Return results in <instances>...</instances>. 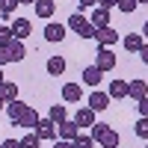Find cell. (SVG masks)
<instances>
[{
  "label": "cell",
  "instance_id": "4316f807",
  "mask_svg": "<svg viewBox=\"0 0 148 148\" xmlns=\"http://www.w3.org/2000/svg\"><path fill=\"white\" fill-rule=\"evenodd\" d=\"M12 39H15V33H12V24L6 27V24H0V45H9Z\"/></svg>",
  "mask_w": 148,
  "mask_h": 148
},
{
  "label": "cell",
  "instance_id": "74e56055",
  "mask_svg": "<svg viewBox=\"0 0 148 148\" xmlns=\"http://www.w3.org/2000/svg\"><path fill=\"white\" fill-rule=\"evenodd\" d=\"M142 36H145V39H148V21L142 24Z\"/></svg>",
  "mask_w": 148,
  "mask_h": 148
},
{
  "label": "cell",
  "instance_id": "30bf717a",
  "mask_svg": "<svg viewBox=\"0 0 148 148\" xmlns=\"http://www.w3.org/2000/svg\"><path fill=\"white\" fill-rule=\"evenodd\" d=\"M12 33H15V39H27V36L33 33V24L27 21V18H15V21H12Z\"/></svg>",
  "mask_w": 148,
  "mask_h": 148
},
{
  "label": "cell",
  "instance_id": "7a4b0ae2",
  "mask_svg": "<svg viewBox=\"0 0 148 148\" xmlns=\"http://www.w3.org/2000/svg\"><path fill=\"white\" fill-rule=\"evenodd\" d=\"M116 62H119V59H116V53L110 51V47H98V53H95V65L101 68L104 74H107V71H113Z\"/></svg>",
  "mask_w": 148,
  "mask_h": 148
},
{
  "label": "cell",
  "instance_id": "e0dca14e",
  "mask_svg": "<svg viewBox=\"0 0 148 148\" xmlns=\"http://www.w3.org/2000/svg\"><path fill=\"white\" fill-rule=\"evenodd\" d=\"M74 121H77L80 127H92V125H95V110L80 107V110H77V116H74Z\"/></svg>",
  "mask_w": 148,
  "mask_h": 148
},
{
  "label": "cell",
  "instance_id": "ac0fdd59",
  "mask_svg": "<svg viewBox=\"0 0 148 148\" xmlns=\"http://www.w3.org/2000/svg\"><path fill=\"white\" fill-rule=\"evenodd\" d=\"M47 119H51L53 125H62V121H68V110H65V104H53L51 110H47Z\"/></svg>",
  "mask_w": 148,
  "mask_h": 148
},
{
  "label": "cell",
  "instance_id": "d6986e66",
  "mask_svg": "<svg viewBox=\"0 0 148 148\" xmlns=\"http://www.w3.org/2000/svg\"><path fill=\"white\" fill-rule=\"evenodd\" d=\"M98 30L101 27H110V9H104V6H95V12H92V18H89Z\"/></svg>",
  "mask_w": 148,
  "mask_h": 148
},
{
  "label": "cell",
  "instance_id": "d6a6232c",
  "mask_svg": "<svg viewBox=\"0 0 148 148\" xmlns=\"http://www.w3.org/2000/svg\"><path fill=\"white\" fill-rule=\"evenodd\" d=\"M89 6H98V0H77V12L80 9H89Z\"/></svg>",
  "mask_w": 148,
  "mask_h": 148
},
{
  "label": "cell",
  "instance_id": "cb8c5ba5",
  "mask_svg": "<svg viewBox=\"0 0 148 148\" xmlns=\"http://www.w3.org/2000/svg\"><path fill=\"white\" fill-rule=\"evenodd\" d=\"M39 136H36V130H27V136H21V148H39Z\"/></svg>",
  "mask_w": 148,
  "mask_h": 148
},
{
  "label": "cell",
  "instance_id": "4dcf8cb0",
  "mask_svg": "<svg viewBox=\"0 0 148 148\" xmlns=\"http://www.w3.org/2000/svg\"><path fill=\"white\" fill-rule=\"evenodd\" d=\"M136 107H139V116H142V119H148V95L142 98V101H136Z\"/></svg>",
  "mask_w": 148,
  "mask_h": 148
},
{
  "label": "cell",
  "instance_id": "2e32d148",
  "mask_svg": "<svg viewBox=\"0 0 148 148\" xmlns=\"http://www.w3.org/2000/svg\"><path fill=\"white\" fill-rule=\"evenodd\" d=\"M53 130H56L53 121H51V119H42V121H39V127H36V136H39L42 142H45V139H53Z\"/></svg>",
  "mask_w": 148,
  "mask_h": 148
},
{
  "label": "cell",
  "instance_id": "d4e9b609",
  "mask_svg": "<svg viewBox=\"0 0 148 148\" xmlns=\"http://www.w3.org/2000/svg\"><path fill=\"white\" fill-rule=\"evenodd\" d=\"M21 3H18V0H0V15H3V18H9L12 15V12H15Z\"/></svg>",
  "mask_w": 148,
  "mask_h": 148
},
{
  "label": "cell",
  "instance_id": "836d02e7",
  "mask_svg": "<svg viewBox=\"0 0 148 148\" xmlns=\"http://www.w3.org/2000/svg\"><path fill=\"white\" fill-rule=\"evenodd\" d=\"M0 148H21V139H6V142H0Z\"/></svg>",
  "mask_w": 148,
  "mask_h": 148
},
{
  "label": "cell",
  "instance_id": "52a82bcc",
  "mask_svg": "<svg viewBox=\"0 0 148 148\" xmlns=\"http://www.w3.org/2000/svg\"><path fill=\"white\" fill-rule=\"evenodd\" d=\"M65 33H68V30L62 27V24H56V21H51V24H47V27H45V39L56 45V42H62V39H65Z\"/></svg>",
  "mask_w": 148,
  "mask_h": 148
},
{
  "label": "cell",
  "instance_id": "8fae6325",
  "mask_svg": "<svg viewBox=\"0 0 148 148\" xmlns=\"http://www.w3.org/2000/svg\"><path fill=\"white\" fill-rule=\"evenodd\" d=\"M24 113H27V104H24V101H12V104H6V116H9L12 125H18Z\"/></svg>",
  "mask_w": 148,
  "mask_h": 148
},
{
  "label": "cell",
  "instance_id": "277c9868",
  "mask_svg": "<svg viewBox=\"0 0 148 148\" xmlns=\"http://www.w3.org/2000/svg\"><path fill=\"white\" fill-rule=\"evenodd\" d=\"M95 42H98V47H113L119 42V33L113 27H101V30L95 33Z\"/></svg>",
  "mask_w": 148,
  "mask_h": 148
},
{
  "label": "cell",
  "instance_id": "7bdbcfd3",
  "mask_svg": "<svg viewBox=\"0 0 148 148\" xmlns=\"http://www.w3.org/2000/svg\"><path fill=\"white\" fill-rule=\"evenodd\" d=\"M145 148H148V145H145Z\"/></svg>",
  "mask_w": 148,
  "mask_h": 148
},
{
  "label": "cell",
  "instance_id": "ab89813d",
  "mask_svg": "<svg viewBox=\"0 0 148 148\" xmlns=\"http://www.w3.org/2000/svg\"><path fill=\"white\" fill-rule=\"evenodd\" d=\"M0 83H6V77H3V65H0Z\"/></svg>",
  "mask_w": 148,
  "mask_h": 148
},
{
  "label": "cell",
  "instance_id": "3957f363",
  "mask_svg": "<svg viewBox=\"0 0 148 148\" xmlns=\"http://www.w3.org/2000/svg\"><path fill=\"white\" fill-rule=\"evenodd\" d=\"M56 130H59V139H65V142H74L80 136V125L74 119H68V121H62V125H56Z\"/></svg>",
  "mask_w": 148,
  "mask_h": 148
},
{
  "label": "cell",
  "instance_id": "5bb4252c",
  "mask_svg": "<svg viewBox=\"0 0 148 148\" xmlns=\"http://www.w3.org/2000/svg\"><path fill=\"white\" fill-rule=\"evenodd\" d=\"M0 101L3 104H12V101H18V86L15 83H0Z\"/></svg>",
  "mask_w": 148,
  "mask_h": 148
},
{
  "label": "cell",
  "instance_id": "6da1fadb",
  "mask_svg": "<svg viewBox=\"0 0 148 148\" xmlns=\"http://www.w3.org/2000/svg\"><path fill=\"white\" fill-rule=\"evenodd\" d=\"M68 27H71L74 33H77L80 39H95V33H98V27H95L92 21H86V18L80 15V12H74V15L68 18Z\"/></svg>",
  "mask_w": 148,
  "mask_h": 148
},
{
  "label": "cell",
  "instance_id": "ffe728a7",
  "mask_svg": "<svg viewBox=\"0 0 148 148\" xmlns=\"http://www.w3.org/2000/svg\"><path fill=\"white\" fill-rule=\"evenodd\" d=\"M47 74H51V77H62L65 74V59L62 56H51L47 59Z\"/></svg>",
  "mask_w": 148,
  "mask_h": 148
},
{
  "label": "cell",
  "instance_id": "603a6c76",
  "mask_svg": "<svg viewBox=\"0 0 148 148\" xmlns=\"http://www.w3.org/2000/svg\"><path fill=\"white\" fill-rule=\"evenodd\" d=\"M119 142H121L119 130H113V127H110L104 136H101V142H98V145H101V148H119Z\"/></svg>",
  "mask_w": 148,
  "mask_h": 148
},
{
  "label": "cell",
  "instance_id": "484cf974",
  "mask_svg": "<svg viewBox=\"0 0 148 148\" xmlns=\"http://www.w3.org/2000/svg\"><path fill=\"white\" fill-rule=\"evenodd\" d=\"M95 145H98V142L89 136V133H80V136L74 139V148H95Z\"/></svg>",
  "mask_w": 148,
  "mask_h": 148
},
{
  "label": "cell",
  "instance_id": "f1b7e54d",
  "mask_svg": "<svg viewBox=\"0 0 148 148\" xmlns=\"http://www.w3.org/2000/svg\"><path fill=\"white\" fill-rule=\"evenodd\" d=\"M133 133H136L139 139H148V119H139L136 127H133Z\"/></svg>",
  "mask_w": 148,
  "mask_h": 148
},
{
  "label": "cell",
  "instance_id": "83f0119b",
  "mask_svg": "<svg viewBox=\"0 0 148 148\" xmlns=\"http://www.w3.org/2000/svg\"><path fill=\"white\" fill-rule=\"evenodd\" d=\"M107 130H110V125H98V121H95V125H92V133H89V136H92L95 142H101V136H104Z\"/></svg>",
  "mask_w": 148,
  "mask_h": 148
},
{
  "label": "cell",
  "instance_id": "b9f144b4",
  "mask_svg": "<svg viewBox=\"0 0 148 148\" xmlns=\"http://www.w3.org/2000/svg\"><path fill=\"white\" fill-rule=\"evenodd\" d=\"M136 3H148V0H136Z\"/></svg>",
  "mask_w": 148,
  "mask_h": 148
},
{
  "label": "cell",
  "instance_id": "4fadbf2b",
  "mask_svg": "<svg viewBox=\"0 0 148 148\" xmlns=\"http://www.w3.org/2000/svg\"><path fill=\"white\" fill-rule=\"evenodd\" d=\"M101 77H104V71L98 68V65H86V68H83V83H89V86H101Z\"/></svg>",
  "mask_w": 148,
  "mask_h": 148
},
{
  "label": "cell",
  "instance_id": "60d3db41",
  "mask_svg": "<svg viewBox=\"0 0 148 148\" xmlns=\"http://www.w3.org/2000/svg\"><path fill=\"white\" fill-rule=\"evenodd\" d=\"M3 107H6V104H3V101H0V113H3Z\"/></svg>",
  "mask_w": 148,
  "mask_h": 148
},
{
  "label": "cell",
  "instance_id": "f35d334b",
  "mask_svg": "<svg viewBox=\"0 0 148 148\" xmlns=\"http://www.w3.org/2000/svg\"><path fill=\"white\" fill-rule=\"evenodd\" d=\"M18 3H27V6H30V3H33V6H36V0H18Z\"/></svg>",
  "mask_w": 148,
  "mask_h": 148
},
{
  "label": "cell",
  "instance_id": "8d00e7d4",
  "mask_svg": "<svg viewBox=\"0 0 148 148\" xmlns=\"http://www.w3.org/2000/svg\"><path fill=\"white\" fill-rule=\"evenodd\" d=\"M119 0H98V6H104V9H110V6H116Z\"/></svg>",
  "mask_w": 148,
  "mask_h": 148
},
{
  "label": "cell",
  "instance_id": "f546056e",
  "mask_svg": "<svg viewBox=\"0 0 148 148\" xmlns=\"http://www.w3.org/2000/svg\"><path fill=\"white\" fill-rule=\"evenodd\" d=\"M116 6H119L121 12H125V15H130V12H133V9H136L139 3H136V0H119V3H116Z\"/></svg>",
  "mask_w": 148,
  "mask_h": 148
},
{
  "label": "cell",
  "instance_id": "44dd1931",
  "mask_svg": "<svg viewBox=\"0 0 148 148\" xmlns=\"http://www.w3.org/2000/svg\"><path fill=\"white\" fill-rule=\"evenodd\" d=\"M113 101H121V98H127V83L125 80H113L110 83V92H107Z\"/></svg>",
  "mask_w": 148,
  "mask_h": 148
},
{
  "label": "cell",
  "instance_id": "1f68e13d",
  "mask_svg": "<svg viewBox=\"0 0 148 148\" xmlns=\"http://www.w3.org/2000/svg\"><path fill=\"white\" fill-rule=\"evenodd\" d=\"M6 62H12V59H9V51H6V45H0V65H6Z\"/></svg>",
  "mask_w": 148,
  "mask_h": 148
},
{
  "label": "cell",
  "instance_id": "9c48e42d",
  "mask_svg": "<svg viewBox=\"0 0 148 148\" xmlns=\"http://www.w3.org/2000/svg\"><path fill=\"white\" fill-rule=\"evenodd\" d=\"M145 95H148V83H145V80H130V83H127V98L142 101Z\"/></svg>",
  "mask_w": 148,
  "mask_h": 148
},
{
  "label": "cell",
  "instance_id": "5b68a950",
  "mask_svg": "<svg viewBox=\"0 0 148 148\" xmlns=\"http://www.w3.org/2000/svg\"><path fill=\"white\" fill-rule=\"evenodd\" d=\"M110 101H113V98H110L107 92H101V89H95V92L89 95V110H95V113H104V110L110 107Z\"/></svg>",
  "mask_w": 148,
  "mask_h": 148
},
{
  "label": "cell",
  "instance_id": "7402d4cb",
  "mask_svg": "<svg viewBox=\"0 0 148 148\" xmlns=\"http://www.w3.org/2000/svg\"><path fill=\"white\" fill-rule=\"evenodd\" d=\"M142 33H130V36H125V51H130V53H139L142 51Z\"/></svg>",
  "mask_w": 148,
  "mask_h": 148
},
{
  "label": "cell",
  "instance_id": "e575fe53",
  "mask_svg": "<svg viewBox=\"0 0 148 148\" xmlns=\"http://www.w3.org/2000/svg\"><path fill=\"white\" fill-rule=\"evenodd\" d=\"M139 59H142V62H145V65H148V42H145V45H142V51H139Z\"/></svg>",
  "mask_w": 148,
  "mask_h": 148
},
{
  "label": "cell",
  "instance_id": "d590c367",
  "mask_svg": "<svg viewBox=\"0 0 148 148\" xmlns=\"http://www.w3.org/2000/svg\"><path fill=\"white\" fill-rule=\"evenodd\" d=\"M53 148H74V142H65V139H59V142H53Z\"/></svg>",
  "mask_w": 148,
  "mask_h": 148
},
{
  "label": "cell",
  "instance_id": "7c38bea8",
  "mask_svg": "<svg viewBox=\"0 0 148 148\" xmlns=\"http://www.w3.org/2000/svg\"><path fill=\"white\" fill-rule=\"evenodd\" d=\"M6 51H9V59H12V62H21L24 53H27V47H24V42H21V39H12V42L6 45Z\"/></svg>",
  "mask_w": 148,
  "mask_h": 148
},
{
  "label": "cell",
  "instance_id": "8992f818",
  "mask_svg": "<svg viewBox=\"0 0 148 148\" xmlns=\"http://www.w3.org/2000/svg\"><path fill=\"white\" fill-rule=\"evenodd\" d=\"M62 101H65V104L83 101V86H80V83H65V86H62Z\"/></svg>",
  "mask_w": 148,
  "mask_h": 148
},
{
  "label": "cell",
  "instance_id": "9a60e30c",
  "mask_svg": "<svg viewBox=\"0 0 148 148\" xmlns=\"http://www.w3.org/2000/svg\"><path fill=\"white\" fill-rule=\"evenodd\" d=\"M53 12H56V3L53 0H36V15L39 18H53Z\"/></svg>",
  "mask_w": 148,
  "mask_h": 148
},
{
  "label": "cell",
  "instance_id": "ba28073f",
  "mask_svg": "<svg viewBox=\"0 0 148 148\" xmlns=\"http://www.w3.org/2000/svg\"><path fill=\"white\" fill-rule=\"evenodd\" d=\"M39 121H42V116L36 113L33 107H27V113L21 116V121H18L15 127H27V130H36V127H39Z\"/></svg>",
  "mask_w": 148,
  "mask_h": 148
}]
</instances>
